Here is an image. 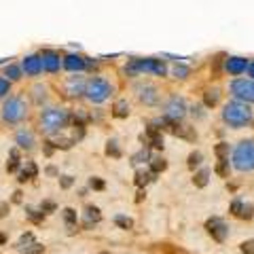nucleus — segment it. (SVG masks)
Wrapping results in <instances>:
<instances>
[{"label": "nucleus", "instance_id": "nucleus-22", "mask_svg": "<svg viewBox=\"0 0 254 254\" xmlns=\"http://www.w3.org/2000/svg\"><path fill=\"white\" fill-rule=\"evenodd\" d=\"M218 100H220V89H216V87H214V89H208V91L203 93V104L208 106V108L216 106Z\"/></svg>", "mask_w": 254, "mask_h": 254}, {"label": "nucleus", "instance_id": "nucleus-20", "mask_svg": "<svg viewBox=\"0 0 254 254\" xmlns=\"http://www.w3.org/2000/svg\"><path fill=\"white\" fill-rule=\"evenodd\" d=\"M113 117L115 119H125L129 117V104H127V100H117L113 104Z\"/></svg>", "mask_w": 254, "mask_h": 254}, {"label": "nucleus", "instance_id": "nucleus-43", "mask_svg": "<svg viewBox=\"0 0 254 254\" xmlns=\"http://www.w3.org/2000/svg\"><path fill=\"white\" fill-rule=\"evenodd\" d=\"M246 72H248L250 81H254V60H252V62H248V68H246Z\"/></svg>", "mask_w": 254, "mask_h": 254}, {"label": "nucleus", "instance_id": "nucleus-34", "mask_svg": "<svg viewBox=\"0 0 254 254\" xmlns=\"http://www.w3.org/2000/svg\"><path fill=\"white\" fill-rule=\"evenodd\" d=\"M240 218H244V220H252L254 218V205L252 203H244Z\"/></svg>", "mask_w": 254, "mask_h": 254}, {"label": "nucleus", "instance_id": "nucleus-45", "mask_svg": "<svg viewBox=\"0 0 254 254\" xmlns=\"http://www.w3.org/2000/svg\"><path fill=\"white\" fill-rule=\"evenodd\" d=\"M47 174H51V176H55V174H58V170H55L53 165H49V168H47Z\"/></svg>", "mask_w": 254, "mask_h": 254}, {"label": "nucleus", "instance_id": "nucleus-8", "mask_svg": "<svg viewBox=\"0 0 254 254\" xmlns=\"http://www.w3.org/2000/svg\"><path fill=\"white\" fill-rule=\"evenodd\" d=\"M187 117V104L180 95H172L163 106V119L170 123H180Z\"/></svg>", "mask_w": 254, "mask_h": 254}, {"label": "nucleus", "instance_id": "nucleus-33", "mask_svg": "<svg viewBox=\"0 0 254 254\" xmlns=\"http://www.w3.org/2000/svg\"><path fill=\"white\" fill-rule=\"evenodd\" d=\"M214 150H216L218 159H229V150H231V148H229V144H227V142H218V144H216V148H214Z\"/></svg>", "mask_w": 254, "mask_h": 254}, {"label": "nucleus", "instance_id": "nucleus-40", "mask_svg": "<svg viewBox=\"0 0 254 254\" xmlns=\"http://www.w3.org/2000/svg\"><path fill=\"white\" fill-rule=\"evenodd\" d=\"M190 115L197 117V119H203V110H201V104H193L190 106Z\"/></svg>", "mask_w": 254, "mask_h": 254}, {"label": "nucleus", "instance_id": "nucleus-25", "mask_svg": "<svg viewBox=\"0 0 254 254\" xmlns=\"http://www.w3.org/2000/svg\"><path fill=\"white\" fill-rule=\"evenodd\" d=\"M214 172H216L220 178H229V172H231V163H229V159H218Z\"/></svg>", "mask_w": 254, "mask_h": 254}, {"label": "nucleus", "instance_id": "nucleus-2", "mask_svg": "<svg viewBox=\"0 0 254 254\" xmlns=\"http://www.w3.org/2000/svg\"><path fill=\"white\" fill-rule=\"evenodd\" d=\"M30 102L23 93H11L9 98L0 100V125L6 129H17L26 125L30 119Z\"/></svg>", "mask_w": 254, "mask_h": 254}, {"label": "nucleus", "instance_id": "nucleus-36", "mask_svg": "<svg viewBox=\"0 0 254 254\" xmlns=\"http://www.w3.org/2000/svg\"><path fill=\"white\" fill-rule=\"evenodd\" d=\"M242 254H254V240H246L240 244Z\"/></svg>", "mask_w": 254, "mask_h": 254}, {"label": "nucleus", "instance_id": "nucleus-7", "mask_svg": "<svg viewBox=\"0 0 254 254\" xmlns=\"http://www.w3.org/2000/svg\"><path fill=\"white\" fill-rule=\"evenodd\" d=\"M13 140H15V144H17V148L23 150V153H34V150L38 148L36 131L28 125H19L13 133Z\"/></svg>", "mask_w": 254, "mask_h": 254}, {"label": "nucleus", "instance_id": "nucleus-35", "mask_svg": "<svg viewBox=\"0 0 254 254\" xmlns=\"http://www.w3.org/2000/svg\"><path fill=\"white\" fill-rule=\"evenodd\" d=\"M242 208H244V201L242 199H235V201H231V205H229V212H231L233 216H240Z\"/></svg>", "mask_w": 254, "mask_h": 254}, {"label": "nucleus", "instance_id": "nucleus-37", "mask_svg": "<svg viewBox=\"0 0 254 254\" xmlns=\"http://www.w3.org/2000/svg\"><path fill=\"white\" fill-rule=\"evenodd\" d=\"M150 146H155L159 150L163 148V136H161V133H155V136H150Z\"/></svg>", "mask_w": 254, "mask_h": 254}, {"label": "nucleus", "instance_id": "nucleus-26", "mask_svg": "<svg viewBox=\"0 0 254 254\" xmlns=\"http://www.w3.org/2000/svg\"><path fill=\"white\" fill-rule=\"evenodd\" d=\"M13 93V83H9L6 78L0 74V100H4V98H9V95Z\"/></svg>", "mask_w": 254, "mask_h": 254}, {"label": "nucleus", "instance_id": "nucleus-15", "mask_svg": "<svg viewBox=\"0 0 254 254\" xmlns=\"http://www.w3.org/2000/svg\"><path fill=\"white\" fill-rule=\"evenodd\" d=\"M136 95H138V100L142 102V104H146V106H155L159 104V89L155 85H150V83H140L136 85Z\"/></svg>", "mask_w": 254, "mask_h": 254}, {"label": "nucleus", "instance_id": "nucleus-44", "mask_svg": "<svg viewBox=\"0 0 254 254\" xmlns=\"http://www.w3.org/2000/svg\"><path fill=\"white\" fill-rule=\"evenodd\" d=\"M144 197H146V193H144V189H140V190H138V197H136V201L140 203L142 199H144Z\"/></svg>", "mask_w": 254, "mask_h": 254}, {"label": "nucleus", "instance_id": "nucleus-41", "mask_svg": "<svg viewBox=\"0 0 254 254\" xmlns=\"http://www.w3.org/2000/svg\"><path fill=\"white\" fill-rule=\"evenodd\" d=\"M55 210V203L53 201H43L41 203V212H53Z\"/></svg>", "mask_w": 254, "mask_h": 254}, {"label": "nucleus", "instance_id": "nucleus-39", "mask_svg": "<svg viewBox=\"0 0 254 254\" xmlns=\"http://www.w3.org/2000/svg\"><path fill=\"white\" fill-rule=\"evenodd\" d=\"M72 185H74V178H72V176H62V178H60V187H62V189H70Z\"/></svg>", "mask_w": 254, "mask_h": 254}, {"label": "nucleus", "instance_id": "nucleus-17", "mask_svg": "<svg viewBox=\"0 0 254 254\" xmlns=\"http://www.w3.org/2000/svg\"><path fill=\"white\" fill-rule=\"evenodd\" d=\"M222 68H225L227 74L240 76V74L246 72V68H248V60L240 58V55H231V58H225V60H222Z\"/></svg>", "mask_w": 254, "mask_h": 254}, {"label": "nucleus", "instance_id": "nucleus-14", "mask_svg": "<svg viewBox=\"0 0 254 254\" xmlns=\"http://www.w3.org/2000/svg\"><path fill=\"white\" fill-rule=\"evenodd\" d=\"M62 70H66L70 74H83L85 72V58L81 53L62 55Z\"/></svg>", "mask_w": 254, "mask_h": 254}, {"label": "nucleus", "instance_id": "nucleus-32", "mask_svg": "<svg viewBox=\"0 0 254 254\" xmlns=\"http://www.w3.org/2000/svg\"><path fill=\"white\" fill-rule=\"evenodd\" d=\"M106 155L108 157H121V148H119L117 140H108L106 142Z\"/></svg>", "mask_w": 254, "mask_h": 254}, {"label": "nucleus", "instance_id": "nucleus-38", "mask_svg": "<svg viewBox=\"0 0 254 254\" xmlns=\"http://www.w3.org/2000/svg\"><path fill=\"white\" fill-rule=\"evenodd\" d=\"M89 187L95 189V190H102V189H104V180L98 178V176H93V178L89 180Z\"/></svg>", "mask_w": 254, "mask_h": 254}, {"label": "nucleus", "instance_id": "nucleus-29", "mask_svg": "<svg viewBox=\"0 0 254 254\" xmlns=\"http://www.w3.org/2000/svg\"><path fill=\"white\" fill-rule=\"evenodd\" d=\"M172 74H174V78H180V81H185V78L190 74V68L189 66H182V64H176L174 70H172Z\"/></svg>", "mask_w": 254, "mask_h": 254}, {"label": "nucleus", "instance_id": "nucleus-21", "mask_svg": "<svg viewBox=\"0 0 254 254\" xmlns=\"http://www.w3.org/2000/svg\"><path fill=\"white\" fill-rule=\"evenodd\" d=\"M208 182H210V170H208V168H201L199 172H195V176H193V185H195L197 189L208 187Z\"/></svg>", "mask_w": 254, "mask_h": 254}, {"label": "nucleus", "instance_id": "nucleus-12", "mask_svg": "<svg viewBox=\"0 0 254 254\" xmlns=\"http://www.w3.org/2000/svg\"><path fill=\"white\" fill-rule=\"evenodd\" d=\"M41 62H43V72L47 74H58L62 70V55L55 49H43L41 53Z\"/></svg>", "mask_w": 254, "mask_h": 254}, {"label": "nucleus", "instance_id": "nucleus-24", "mask_svg": "<svg viewBox=\"0 0 254 254\" xmlns=\"http://www.w3.org/2000/svg\"><path fill=\"white\" fill-rule=\"evenodd\" d=\"M163 170H168V161H165L163 157H153L150 159V174H153V176H157V174L163 172Z\"/></svg>", "mask_w": 254, "mask_h": 254}, {"label": "nucleus", "instance_id": "nucleus-3", "mask_svg": "<svg viewBox=\"0 0 254 254\" xmlns=\"http://www.w3.org/2000/svg\"><path fill=\"white\" fill-rule=\"evenodd\" d=\"M220 117H222V123L229 125L231 129H242V127L252 123L254 115H252V108L248 104H244L240 100H231L222 106Z\"/></svg>", "mask_w": 254, "mask_h": 254}, {"label": "nucleus", "instance_id": "nucleus-30", "mask_svg": "<svg viewBox=\"0 0 254 254\" xmlns=\"http://www.w3.org/2000/svg\"><path fill=\"white\" fill-rule=\"evenodd\" d=\"M144 161H150V153H148V148H140L138 153L131 157V163L138 165V163H144Z\"/></svg>", "mask_w": 254, "mask_h": 254}, {"label": "nucleus", "instance_id": "nucleus-6", "mask_svg": "<svg viewBox=\"0 0 254 254\" xmlns=\"http://www.w3.org/2000/svg\"><path fill=\"white\" fill-rule=\"evenodd\" d=\"M113 95V85L102 76H91L87 78V87H85V98L91 104H104V102Z\"/></svg>", "mask_w": 254, "mask_h": 254}, {"label": "nucleus", "instance_id": "nucleus-16", "mask_svg": "<svg viewBox=\"0 0 254 254\" xmlns=\"http://www.w3.org/2000/svg\"><path fill=\"white\" fill-rule=\"evenodd\" d=\"M205 229H208V233L212 235V240H216L218 244H222L227 240V235H229V227H227V222L218 218V216H212L208 218V222H205Z\"/></svg>", "mask_w": 254, "mask_h": 254}, {"label": "nucleus", "instance_id": "nucleus-19", "mask_svg": "<svg viewBox=\"0 0 254 254\" xmlns=\"http://www.w3.org/2000/svg\"><path fill=\"white\" fill-rule=\"evenodd\" d=\"M102 220V214H100V208H95V205H87L85 208V227L91 229L95 222Z\"/></svg>", "mask_w": 254, "mask_h": 254}, {"label": "nucleus", "instance_id": "nucleus-23", "mask_svg": "<svg viewBox=\"0 0 254 254\" xmlns=\"http://www.w3.org/2000/svg\"><path fill=\"white\" fill-rule=\"evenodd\" d=\"M150 180H155V176L150 172H146V170H138L136 172V178H133V182H136L138 189H144Z\"/></svg>", "mask_w": 254, "mask_h": 254}, {"label": "nucleus", "instance_id": "nucleus-27", "mask_svg": "<svg viewBox=\"0 0 254 254\" xmlns=\"http://www.w3.org/2000/svg\"><path fill=\"white\" fill-rule=\"evenodd\" d=\"M201 161H203V155L199 153V150H193V153L189 155V161H187L189 170H195V168H199V165H201Z\"/></svg>", "mask_w": 254, "mask_h": 254}, {"label": "nucleus", "instance_id": "nucleus-31", "mask_svg": "<svg viewBox=\"0 0 254 254\" xmlns=\"http://www.w3.org/2000/svg\"><path fill=\"white\" fill-rule=\"evenodd\" d=\"M64 220H66V225L76 227V222H78V214H76V210H72V208H66V210H64Z\"/></svg>", "mask_w": 254, "mask_h": 254}, {"label": "nucleus", "instance_id": "nucleus-42", "mask_svg": "<svg viewBox=\"0 0 254 254\" xmlns=\"http://www.w3.org/2000/svg\"><path fill=\"white\" fill-rule=\"evenodd\" d=\"M41 252H43V246L41 244H34V248L23 250V254H41Z\"/></svg>", "mask_w": 254, "mask_h": 254}, {"label": "nucleus", "instance_id": "nucleus-1", "mask_svg": "<svg viewBox=\"0 0 254 254\" xmlns=\"http://www.w3.org/2000/svg\"><path fill=\"white\" fill-rule=\"evenodd\" d=\"M70 119H72V115H70V110L66 106H60V104L43 106L36 115V129L45 138H58L70 125Z\"/></svg>", "mask_w": 254, "mask_h": 254}, {"label": "nucleus", "instance_id": "nucleus-5", "mask_svg": "<svg viewBox=\"0 0 254 254\" xmlns=\"http://www.w3.org/2000/svg\"><path fill=\"white\" fill-rule=\"evenodd\" d=\"M231 161L237 172H254V140L237 142Z\"/></svg>", "mask_w": 254, "mask_h": 254}, {"label": "nucleus", "instance_id": "nucleus-11", "mask_svg": "<svg viewBox=\"0 0 254 254\" xmlns=\"http://www.w3.org/2000/svg\"><path fill=\"white\" fill-rule=\"evenodd\" d=\"M85 87H87V78L83 74H70L64 81V93L72 100L85 98Z\"/></svg>", "mask_w": 254, "mask_h": 254}, {"label": "nucleus", "instance_id": "nucleus-46", "mask_svg": "<svg viewBox=\"0 0 254 254\" xmlns=\"http://www.w3.org/2000/svg\"><path fill=\"white\" fill-rule=\"evenodd\" d=\"M13 58H2V60H0V66H6V64H9Z\"/></svg>", "mask_w": 254, "mask_h": 254}, {"label": "nucleus", "instance_id": "nucleus-47", "mask_svg": "<svg viewBox=\"0 0 254 254\" xmlns=\"http://www.w3.org/2000/svg\"><path fill=\"white\" fill-rule=\"evenodd\" d=\"M102 254H110V252H102Z\"/></svg>", "mask_w": 254, "mask_h": 254}, {"label": "nucleus", "instance_id": "nucleus-28", "mask_svg": "<svg viewBox=\"0 0 254 254\" xmlns=\"http://www.w3.org/2000/svg\"><path fill=\"white\" fill-rule=\"evenodd\" d=\"M115 225L119 227V229H133V220L129 218V216H123V214H117L115 216Z\"/></svg>", "mask_w": 254, "mask_h": 254}, {"label": "nucleus", "instance_id": "nucleus-18", "mask_svg": "<svg viewBox=\"0 0 254 254\" xmlns=\"http://www.w3.org/2000/svg\"><path fill=\"white\" fill-rule=\"evenodd\" d=\"M0 74H2L6 81L13 83V85H15V83H19L21 78H23V72H21L19 62H9V64H6V66L2 68V72H0Z\"/></svg>", "mask_w": 254, "mask_h": 254}, {"label": "nucleus", "instance_id": "nucleus-13", "mask_svg": "<svg viewBox=\"0 0 254 254\" xmlns=\"http://www.w3.org/2000/svg\"><path fill=\"white\" fill-rule=\"evenodd\" d=\"M49 95H51L49 87L41 81H36V83H32L30 89H28V102L38 106V108H43V106H47V102H49Z\"/></svg>", "mask_w": 254, "mask_h": 254}, {"label": "nucleus", "instance_id": "nucleus-9", "mask_svg": "<svg viewBox=\"0 0 254 254\" xmlns=\"http://www.w3.org/2000/svg\"><path fill=\"white\" fill-rule=\"evenodd\" d=\"M229 89H231L233 98L244 102V104L254 102V81H250V78H235L229 85Z\"/></svg>", "mask_w": 254, "mask_h": 254}, {"label": "nucleus", "instance_id": "nucleus-4", "mask_svg": "<svg viewBox=\"0 0 254 254\" xmlns=\"http://www.w3.org/2000/svg\"><path fill=\"white\" fill-rule=\"evenodd\" d=\"M123 72L127 76H142V74H157V76H165L168 66L163 60H155V58H133L127 62V66L123 68Z\"/></svg>", "mask_w": 254, "mask_h": 254}, {"label": "nucleus", "instance_id": "nucleus-10", "mask_svg": "<svg viewBox=\"0 0 254 254\" xmlns=\"http://www.w3.org/2000/svg\"><path fill=\"white\" fill-rule=\"evenodd\" d=\"M19 66H21L23 76H28V78L43 76V62H41V55H38V53H26L21 58Z\"/></svg>", "mask_w": 254, "mask_h": 254}]
</instances>
